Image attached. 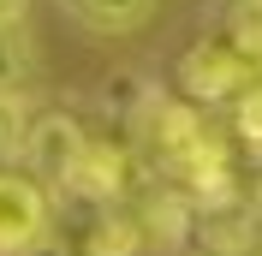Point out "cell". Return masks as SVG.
<instances>
[{
    "label": "cell",
    "instance_id": "6da1fadb",
    "mask_svg": "<svg viewBox=\"0 0 262 256\" xmlns=\"http://www.w3.org/2000/svg\"><path fill=\"white\" fill-rule=\"evenodd\" d=\"M173 78H179V96L191 101V108H214V101H232L250 78H256V60H250L227 30H214V36H196L191 48L179 54Z\"/></svg>",
    "mask_w": 262,
    "mask_h": 256
},
{
    "label": "cell",
    "instance_id": "7a4b0ae2",
    "mask_svg": "<svg viewBox=\"0 0 262 256\" xmlns=\"http://www.w3.org/2000/svg\"><path fill=\"white\" fill-rule=\"evenodd\" d=\"M83 143H90V131H83L66 108H48V113H36L30 125H24V149H18V161H24V173H30L36 185H48V191L60 197L66 185H72V173H78Z\"/></svg>",
    "mask_w": 262,
    "mask_h": 256
},
{
    "label": "cell",
    "instance_id": "3957f363",
    "mask_svg": "<svg viewBox=\"0 0 262 256\" xmlns=\"http://www.w3.org/2000/svg\"><path fill=\"white\" fill-rule=\"evenodd\" d=\"M54 191L36 185L24 167H0V256H30L48 239Z\"/></svg>",
    "mask_w": 262,
    "mask_h": 256
},
{
    "label": "cell",
    "instance_id": "277c9868",
    "mask_svg": "<svg viewBox=\"0 0 262 256\" xmlns=\"http://www.w3.org/2000/svg\"><path fill=\"white\" fill-rule=\"evenodd\" d=\"M131 179H137L131 149L119 143V137H90L66 191H72V197H96V203H119V197L131 191Z\"/></svg>",
    "mask_w": 262,
    "mask_h": 256
},
{
    "label": "cell",
    "instance_id": "5b68a950",
    "mask_svg": "<svg viewBox=\"0 0 262 256\" xmlns=\"http://www.w3.org/2000/svg\"><path fill=\"white\" fill-rule=\"evenodd\" d=\"M161 0H60V12L90 36H131L143 30Z\"/></svg>",
    "mask_w": 262,
    "mask_h": 256
},
{
    "label": "cell",
    "instance_id": "8992f818",
    "mask_svg": "<svg viewBox=\"0 0 262 256\" xmlns=\"http://www.w3.org/2000/svg\"><path fill=\"white\" fill-rule=\"evenodd\" d=\"M30 78H36V48L24 18H0V96H24Z\"/></svg>",
    "mask_w": 262,
    "mask_h": 256
},
{
    "label": "cell",
    "instance_id": "52a82bcc",
    "mask_svg": "<svg viewBox=\"0 0 262 256\" xmlns=\"http://www.w3.org/2000/svg\"><path fill=\"white\" fill-rule=\"evenodd\" d=\"M221 30L250 54L262 60V0H227V18H221Z\"/></svg>",
    "mask_w": 262,
    "mask_h": 256
},
{
    "label": "cell",
    "instance_id": "ba28073f",
    "mask_svg": "<svg viewBox=\"0 0 262 256\" xmlns=\"http://www.w3.org/2000/svg\"><path fill=\"white\" fill-rule=\"evenodd\" d=\"M232 137L245 149H262V78H250L232 96Z\"/></svg>",
    "mask_w": 262,
    "mask_h": 256
},
{
    "label": "cell",
    "instance_id": "9c48e42d",
    "mask_svg": "<svg viewBox=\"0 0 262 256\" xmlns=\"http://www.w3.org/2000/svg\"><path fill=\"white\" fill-rule=\"evenodd\" d=\"M24 96H0V167H18V149H24Z\"/></svg>",
    "mask_w": 262,
    "mask_h": 256
},
{
    "label": "cell",
    "instance_id": "30bf717a",
    "mask_svg": "<svg viewBox=\"0 0 262 256\" xmlns=\"http://www.w3.org/2000/svg\"><path fill=\"white\" fill-rule=\"evenodd\" d=\"M24 6L30 0H0V18H24Z\"/></svg>",
    "mask_w": 262,
    "mask_h": 256
},
{
    "label": "cell",
    "instance_id": "8fae6325",
    "mask_svg": "<svg viewBox=\"0 0 262 256\" xmlns=\"http://www.w3.org/2000/svg\"><path fill=\"white\" fill-rule=\"evenodd\" d=\"M30 256H60V250H54V244H48V250H42V244H36V250H30Z\"/></svg>",
    "mask_w": 262,
    "mask_h": 256
}]
</instances>
